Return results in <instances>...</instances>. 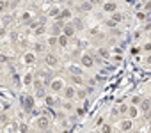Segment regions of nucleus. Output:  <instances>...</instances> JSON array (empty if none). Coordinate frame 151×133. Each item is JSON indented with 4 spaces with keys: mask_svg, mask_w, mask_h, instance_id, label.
Wrapping results in <instances>:
<instances>
[{
    "mask_svg": "<svg viewBox=\"0 0 151 133\" xmlns=\"http://www.w3.org/2000/svg\"><path fill=\"white\" fill-rule=\"evenodd\" d=\"M110 131V126H103V133H108Z\"/></svg>",
    "mask_w": 151,
    "mask_h": 133,
    "instance_id": "21",
    "label": "nucleus"
},
{
    "mask_svg": "<svg viewBox=\"0 0 151 133\" xmlns=\"http://www.w3.org/2000/svg\"><path fill=\"white\" fill-rule=\"evenodd\" d=\"M48 119L46 117H39L38 119V128H39V130H46V128H48Z\"/></svg>",
    "mask_w": 151,
    "mask_h": 133,
    "instance_id": "1",
    "label": "nucleus"
},
{
    "mask_svg": "<svg viewBox=\"0 0 151 133\" xmlns=\"http://www.w3.org/2000/svg\"><path fill=\"white\" fill-rule=\"evenodd\" d=\"M48 43H50V44H55V43H57V39H55V37H50V39H48Z\"/></svg>",
    "mask_w": 151,
    "mask_h": 133,
    "instance_id": "18",
    "label": "nucleus"
},
{
    "mask_svg": "<svg viewBox=\"0 0 151 133\" xmlns=\"http://www.w3.org/2000/svg\"><path fill=\"white\" fill-rule=\"evenodd\" d=\"M57 62H59V60H57L55 55H52V53H48V55H46V64H48V66H52V67H53V66H57Z\"/></svg>",
    "mask_w": 151,
    "mask_h": 133,
    "instance_id": "3",
    "label": "nucleus"
},
{
    "mask_svg": "<svg viewBox=\"0 0 151 133\" xmlns=\"http://www.w3.org/2000/svg\"><path fill=\"white\" fill-rule=\"evenodd\" d=\"M64 96H66L68 99H71L73 96H75V89H73V87H66V89H64Z\"/></svg>",
    "mask_w": 151,
    "mask_h": 133,
    "instance_id": "5",
    "label": "nucleus"
},
{
    "mask_svg": "<svg viewBox=\"0 0 151 133\" xmlns=\"http://www.w3.org/2000/svg\"><path fill=\"white\" fill-rule=\"evenodd\" d=\"M4 7H6V6H4V2H0V11H4Z\"/></svg>",
    "mask_w": 151,
    "mask_h": 133,
    "instance_id": "23",
    "label": "nucleus"
},
{
    "mask_svg": "<svg viewBox=\"0 0 151 133\" xmlns=\"http://www.w3.org/2000/svg\"><path fill=\"white\" fill-rule=\"evenodd\" d=\"M114 21H121V14H117V12H116V14H114Z\"/></svg>",
    "mask_w": 151,
    "mask_h": 133,
    "instance_id": "17",
    "label": "nucleus"
},
{
    "mask_svg": "<svg viewBox=\"0 0 151 133\" xmlns=\"http://www.w3.org/2000/svg\"><path fill=\"white\" fill-rule=\"evenodd\" d=\"M23 105H27V110H30V108H32V99H30V98L23 99Z\"/></svg>",
    "mask_w": 151,
    "mask_h": 133,
    "instance_id": "9",
    "label": "nucleus"
},
{
    "mask_svg": "<svg viewBox=\"0 0 151 133\" xmlns=\"http://www.w3.org/2000/svg\"><path fill=\"white\" fill-rule=\"evenodd\" d=\"M59 43H61V46H66V44H68V36H61Z\"/></svg>",
    "mask_w": 151,
    "mask_h": 133,
    "instance_id": "8",
    "label": "nucleus"
},
{
    "mask_svg": "<svg viewBox=\"0 0 151 133\" xmlns=\"http://www.w3.org/2000/svg\"><path fill=\"white\" fill-rule=\"evenodd\" d=\"M142 110H144V112H149V103H148V101L142 105Z\"/></svg>",
    "mask_w": 151,
    "mask_h": 133,
    "instance_id": "14",
    "label": "nucleus"
},
{
    "mask_svg": "<svg viewBox=\"0 0 151 133\" xmlns=\"http://www.w3.org/2000/svg\"><path fill=\"white\" fill-rule=\"evenodd\" d=\"M53 89H61V82H55V84H52Z\"/></svg>",
    "mask_w": 151,
    "mask_h": 133,
    "instance_id": "16",
    "label": "nucleus"
},
{
    "mask_svg": "<svg viewBox=\"0 0 151 133\" xmlns=\"http://www.w3.org/2000/svg\"><path fill=\"white\" fill-rule=\"evenodd\" d=\"M75 27H76V29H80V27H84V21H82V20H75Z\"/></svg>",
    "mask_w": 151,
    "mask_h": 133,
    "instance_id": "11",
    "label": "nucleus"
},
{
    "mask_svg": "<svg viewBox=\"0 0 151 133\" xmlns=\"http://www.w3.org/2000/svg\"><path fill=\"white\" fill-rule=\"evenodd\" d=\"M148 62H149V64H151V55H149V57H148Z\"/></svg>",
    "mask_w": 151,
    "mask_h": 133,
    "instance_id": "24",
    "label": "nucleus"
},
{
    "mask_svg": "<svg viewBox=\"0 0 151 133\" xmlns=\"http://www.w3.org/2000/svg\"><path fill=\"white\" fill-rule=\"evenodd\" d=\"M98 52H100V57H108V52H107L105 48H100Z\"/></svg>",
    "mask_w": 151,
    "mask_h": 133,
    "instance_id": "10",
    "label": "nucleus"
},
{
    "mask_svg": "<svg viewBox=\"0 0 151 133\" xmlns=\"http://www.w3.org/2000/svg\"><path fill=\"white\" fill-rule=\"evenodd\" d=\"M82 64H84L85 67H91L93 66V59H91L89 55H84V57H82Z\"/></svg>",
    "mask_w": 151,
    "mask_h": 133,
    "instance_id": "4",
    "label": "nucleus"
},
{
    "mask_svg": "<svg viewBox=\"0 0 151 133\" xmlns=\"http://www.w3.org/2000/svg\"><path fill=\"white\" fill-rule=\"evenodd\" d=\"M121 128H123V130H125V131H128V130H130V128H132V121H123Z\"/></svg>",
    "mask_w": 151,
    "mask_h": 133,
    "instance_id": "7",
    "label": "nucleus"
},
{
    "mask_svg": "<svg viewBox=\"0 0 151 133\" xmlns=\"http://www.w3.org/2000/svg\"><path fill=\"white\" fill-rule=\"evenodd\" d=\"M76 96H78L80 99H84V98H85V92H84V91H78V92H76Z\"/></svg>",
    "mask_w": 151,
    "mask_h": 133,
    "instance_id": "13",
    "label": "nucleus"
},
{
    "mask_svg": "<svg viewBox=\"0 0 151 133\" xmlns=\"http://www.w3.org/2000/svg\"><path fill=\"white\" fill-rule=\"evenodd\" d=\"M135 114H137V110H135L133 107H132V108H130V115H135Z\"/></svg>",
    "mask_w": 151,
    "mask_h": 133,
    "instance_id": "20",
    "label": "nucleus"
},
{
    "mask_svg": "<svg viewBox=\"0 0 151 133\" xmlns=\"http://www.w3.org/2000/svg\"><path fill=\"white\" fill-rule=\"evenodd\" d=\"M82 9L84 11H91V4H82Z\"/></svg>",
    "mask_w": 151,
    "mask_h": 133,
    "instance_id": "12",
    "label": "nucleus"
},
{
    "mask_svg": "<svg viewBox=\"0 0 151 133\" xmlns=\"http://www.w3.org/2000/svg\"><path fill=\"white\" fill-rule=\"evenodd\" d=\"M73 32H75V27H71V25L64 27V34H66V36H73Z\"/></svg>",
    "mask_w": 151,
    "mask_h": 133,
    "instance_id": "6",
    "label": "nucleus"
},
{
    "mask_svg": "<svg viewBox=\"0 0 151 133\" xmlns=\"http://www.w3.org/2000/svg\"><path fill=\"white\" fill-rule=\"evenodd\" d=\"M30 78H32V75H27L25 76V84H30Z\"/></svg>",
    "mask_w": 151,
    "mask_h": 133,
    "instance_id": "19",
    "label": "nucleus"
},
{
    "mask_svg": "<svg viewBox=\"0 0 151 133\" xmlns=\"http://www.w3.org/2000/svg\"><path fill=\"white\" fill-rule=\"evenodd\" d=\"M116 9L117 6L114 2H107V4H103V11H107V12H116Z\"/></svg>",
    "mask_w": 151,
    "mask_h": 133,
    "instance_id": "2",
    "label": "nucleus"
},
{
    "mask_svg": "<svg viewBox=\"0 0 151 133\" xmlns=\"http://www.w3.org/2000/svg\"><path fill=\"white\" fill-rule=\"evenodd\" d=\"M25 60H27V62H34V55H27Z\"/></svg>",
    "mask_w": 151,
    "mask_h": 133,
    "instance_id": "15",
    "label": "nucleus"
},
{
    "mask_svg": "<svg viewBox=\"0 0 151 133\" xmlns=\"http://www.w3.org/2000/svg\"><path fill=\"white\" fill-rule=\"evenodd\" d=\"M103 0H91V4H101Z\"/></svg>",
    "mask_w": 151,
    "mask_h": 133,
    "instance_id": "22",
    "label": "nucleus"
}]
</instances>
